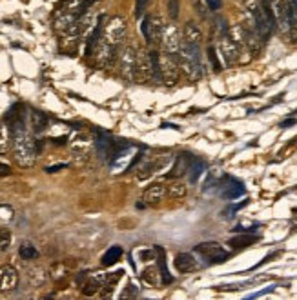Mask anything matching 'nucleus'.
Segmentation results:
<instances>
[{"label":"nucleus","instance_id":"26","mask_svg":"<svg viewBox=\"0 0 297 300\" xmlns=\"http://www.w3.org/2000/svg\"><path fill=\"white\" fill-rule=\"evenodd\" d=\"M31 124H33V130L37 133H40V131H44L48 128V117L42 111L35 109V111H31Z\"/></svg>","mask_w":297,"mask_h":300},{"label":"nucleus","instance_id":"27","mask_svg":"<svg viewBox=\"0 0 297 300\" xmlns=\"http://www.w3.org/2000/svg\"><path fill=\"white\" fill-rule=\"evenodd\" d=\"M18 255H20V259H24V260H35L38 257V251L33 244L24 242L20 246V249H18Z\"/></svg>","mask_w":297,"mask_h":300},{"label":"nucleus","instance_id":"40","mask_svg":"<svg viewBox=\"0 0 297 300\" xmlns=\"http://www.w3.org/2000/svg\"><path fill=\"white\" fill-rule=\"evenodd\" d=\"M293 124H295V118H288V120L281 122V128H283V130H286V128H290V126H293Z\"/></svg>","mask_w":297,"mask_h":300},{"label":"nucleus","instance_id":"1","mask_svg":"<svg viewBox=\"0 0 297 300\" xmlns=\"http://www.w3.org/2000/svg\"><path fill=\"white\" fill-rule=\"evenodd\" d=\"M126 30L128 24L122 17H111L109 20H106L104 31L99 46H97L95 53L97 55V64L102 67L111 66L115 60H119V53H121V44L126 37Z\"/></svg>","mask_w":297,"mask_h":300},{"label":"nucleus","instance_id":"2","mask_svg":"<svg viewBox=\"0 0 297 300\" xmlns=\"http://www.w3.org/2000/svg\"><path fill=\"white\" fill-rule=\"evenodd\" d=\"M11 146L13 153H15V160L18 166L22 167H31L37 159V144L28 133L26 126H18L11 130Z\"/></svg>","mask_w":297,"mask_h":300},{"label":"nucleus","instance_id":"22","mask_svg":"<svg viewBox=\"0 0 297 300\" xmlns=\"http://www.w3.org/2000/svg\"><path fill=\"white\" fill-rule=\"evenodd\" d=\"M204 169H206V164H204V160H201V159H192V164H190V167H188V180L192 184H195L197 180H199V177L204 173Z\"/></svg>","mask_w":297,"mask_h":300},{"label":"nucleus","instance_id":"17","mask_svg":"<svg viewBox=\"0 0 297 300\" xmlns=\"http://www.w3.org/2000/svg\"><path fill=\"white\" fill-rule=\"evenodd\" d=\"M182 42H186V44H201L202 42L201 28L195 22H188L185 26V30H182Z\"/></svg>","mask_w":297,"mask_h":300},{"label":"nucleus","instance_id":"3","mask_svg":"<svg viewBox=\"0 0 297 300\" xmlns=\"http://www.w3.org/2000/svg\"><path fill=\"white\" fill-rule=\"evenodd\" d=\"M179 66L180 71L190 80H199L204 77V66L201 59V44H186L182 42L179 51Z\"/></svg>","mask_w":297,"mask_h":300},{"label":"nucleus","instance_id":"6","mask_svg":"<svg viewBox=\"0 0 297 300\" xmlns=\"http://www.w3.org/2000/svg\"><path fill=\"white\" fill-rule=\"evenodd\" d=\"M137 59L139 53L135 47L128 46L119 53V66H121V75L124 77L128 82H135L137 80Z\"/></svg>","mask_w":297,"mask_h":300},{"label":"nucleus","instance_id":"9","mask_svg":"<svg viewBox=\"0 0 297 300\" xmlns=\"http://www.w3.org/2000/svg\"><path fill=\"white\" fill-rule=\"evenodd\" d=\"M161 44H163L164 53L179 57L180 46H182V35H179V30L175 26H166L163 31V37H161Z\"/></svg>","mask_w":297,"mask_h":300},{"label":"nucleus","instance_id":"21","mask_svg":"<svg viewBox=\"0 0 297 300\" xmlns=\"http://www.w3.org/2000/svg\"><path fill=\"white\" fill-rule=\"evenodd\" d=\"M259 240V237L257 235H239V237H232L230 240H228V244H230V247H234V249H241V247H248L252 246V244H256V242Z\"/></svg>","mask_w":297,"mask_h":300},{"label":"nucleus","instance_id":"7","mask_svg":"<svg viewBox=\"0 0 297 300\" xmlns=\"http://www.w3.org/2000/svg\"><path fill=\"white\" fill-rule=\"evenodd\" d=\"M179 57L170 53H161V79L166 86H173L179 79Z\"/></svg>","mask_w":297,"mask_h":300},{"label":"nucleus","instance_id":"15","mask_svg":"<svg viewBox=\"0 0 297 300\" xmlns=\"http://www.w3.org/2000/svg\"><path fill=\"white\" fill-rule=\"evenodd\" d=\"M192 155L190 153H179L175 157V164H173V167L170 169V173H168V177L170 179H179V177H182L185 173H188V167L190 164H192Z\"/></svg>","mask_w":297,"mask_h":300},{"label":"nucleus","instance_id":"34","mask_svg":"<svg viewBox=\"0 0 297 300\" xmlns=\"http://www.w3.org/2000/svg\"><path fill=\"white\" fill-rule=\"evenodd\" d=\"M290 8H292V20H293V30L297 35V0H290Z\"/></svg>","mask_w":297,"mask_h":300},{"label":"nucleus","instance_id":"20","mask_svg":"<svg viewBox=\"0 0 297 300\" xmlns=\"http://www.w3.org/2000/svg\"><path fill=\"white\" fill-rule=\"evenodd\" d=\"M155 253L159 255V259H157V262H159V271L161 275H163V284L164 286H170V284L173 282V277L170 275V271H168V266H166V253H164V249L161 246H155Z\"/></svg>","mask_w":297,"mask_h":300},{"label":"nucleus","instance_id":"14","mask_svg":"<svg viewBox=\"0 0 297 300\" xmlns=\"http://www.w3.org/2000/svg\"><path fill=\"white\" fill-rule=\"evenodd\" d=\"M18 284V273L15 267L6 266L0 269V289L2 291H13Z\"/></svg>","mask_w":297,"mask_h":300},{"label":"nucleus","instance_id":"5","mask_svg":"<svg viewBox=\"0 0 297 300\" xmlns=\"http://www.w3.org/2000/svg\"><path fill=\"white\" fill-rule=\"evenodd\" d=\"M272 6H273V15H276V22H277V30L285 35V37H290L295 40L297 35H295V30H293L290 2H285V0H272Z\"/></svg>","mask_w":297,"mask_h":300},{"label":"nucleus","instance_id":"19","mask_svg":"<svg viewBox=\"0 0 297 300\" xmlns=\"http://www.w3.org/2000/svg\"><path fill=\"white\" fill-rule=\"evenodd\" d=\"M111 142H113V138L109 137L108 133H104V131H97L95 147H97V151H99V155H101L102 159H108L109 147H111Z\"/></svg>","mask_w":297,"mask_h":300},{"label":"nucleus","instance_id":"16","mask_svg":"<svg viewBox=\"0 0 297 300\" xmlns=\"http://www.w3.org/2000/svg\"><path fill=\"white\" fill-rule=\"evenodd\" d=\"M166 196V188L163 184H151L150 188H146L143 195V200L146 204H159L163 202V198Z\"/></svg>","mask_w":297,"mask_h":300},{"label":"nucleus","instance_id":"30","mask_svg":"<svg viewBox=\"0 0 297 300\" xmlns=\"http://www.w3.org/2000/svg\"><path fill=\"white\" fill-rule=\"evenodd\" d=\"M179 11H180L179 0H168V15H170L172 20H177V18H179Z\"/></svg>","mask_w":297,"mask_h":300},{"label":"nucleus","instance_id":"35","mask_svg":"<svg viewBox=\"0 0 297 300\" xmlns=\"http://www.w3.org/2000/svg\"><path fill=\"white\" fill-rule=\"evenodd\" d=\"M206 6H208L212 11H219L222 6V0H206Z\"/></svg>","mask_w":297,"mask_h":300},{"label":"nucleus","instance_id":"8","mask_svg":"<svg viewBox=\"0 0 297 300\" xmlns=\"http://www.w3.org/2000/svg\"><path fill=\"white\" fill-rule=\"evenodd\" d=\"M166 26L163 24V18L159 15H148L141 22V33H143L144 40L146 42H159L163 37V31Z\"/></svg>","mask_w":297,"mask_h":300},{"label":"nucleus","instance_id":"38","mask_svg":"<svg viewBox=\"0 0 297 300\" xmlns=\"http://www.w3.org/2000/svg\"><path fill=\"white\" fill-rule=\"evenodd\" d=\"M9 173H11V167H9L8 164L0 162V177H8Z\"/></svg>","mask_w":297,"mask_h":300},{"label":"nucleus","instance_id":"18","mask_svg":"<svg viewBox=\"0 0 297 300\" xmlns=\"http://www.w3.org/2000/svg\"><path fill=\"white\" fill-rule=\"evenodd\" d=\"M175 269L180 271V273H190V271L197 269V262L190 253H179L175 257Z\"/></svg>","mask_w":297,"mask_h":300},{"label":"nucleus","instance_id":"13","mask_svg":"<svg viewBox=\"0 0 297 300\" xmlns=\"http://www.w3.org/2000/svg\"><path fill=\"white\" fill-rule=\"evenodd\" d=\"M6 124L9 126V130L13 128H18V126H26V108L24 104L17 102V104H13L11 108L8 109L6 113Z\"/></svg>","mask_w":297,"mask_h":300},{"label":"nucleus","instance_id":"25","mask_svg":"<svg viewBox=\"0 0 297 300\" xmlns=\"http://www.w3.org/2000/svg\"><path fill=\"white\" fill-rule=\"evenodd\" d=\"M122 259V247L121 246H111L102 257V266H113L115 262Z\"/></svg>","mask_w":297,"mask_h":300},{"label":"nucleus","instance_id":"37","mask_svg":"<svg viewBox=\"0 0 297 300\" xmlns=\"http://www.w3.org/2000/svg\"><path fill=\"white\" fill-rule=\"evenodd\" d=\"M141 159H143V153H137V155H135V157H133V160H131V162L128 164V167H126V171L133 169V167L137 166L139 162H141Z\"/></svg>","mask_w":297,"mask_h":300},{"label":"nucleus","instance_id":"32","mask_svg":"<svg viewBox=\"0 0 297 300\" xmlns=\"http://www.w3.org/2000/svg\"><path fill=\"white\" fill-rule=\"evenodd\" d=\"M11 244V231L0 230V251H6Z\"/></svg>","mask_w":297,"mask_h":300},{"label":"nucleus","instance_id":"28","mask_svg":"<svg viewBox=\"0 0 297 300\" xmlns=\"http://www.w3.org/2000/svg\"><path fill=\"white\" fill-rule=\"evenodd\" d=\"M11 142V130L9 126H0V151H6Z\"/></svg>","mask_w":297,"mask_h":300},{"label":"nucleus","instance_id":"10","mask_svg":"<svg viewBox=\"0 0 297 300\" xmlns=\"http://www.w3.org/2000/svg\"><path fill=\"white\" fill-rule=\"evenodd\" d=\"M195 251L214 264L224 262V260L230 257L228 251H226L221 244H217V242H204V244H199V246L195 247Z\"/></svg>","mask_w":297,"mask_h":300},{"label":"nucleus","instance_id":"12","mask_svg":"<svg viewBox=\"0 0 297 300\" xmlns=\"http://www.w3.org/2000/svg\"><path fill=\"white\" fill-rule=\"evenodd\" d=\"M106 20H108V17H106L104 13L97 17L95 28H93V31L89 33V37H88V42H86V57H92V55L95 53L97 46H99V42H101L102 31H104Z\"/></svg>","mask_w":297,"mask_h":300},{"label":"nucleus","instance_id":"39","mask_svg":"<svg viewBox=\"0 0 297 300\" xmlns=\"http://www.w3.org/2000/svg\"><path fill=\"white\" fill-rule=\"evenodd\" d=\"M193 6H195L197 13H199V15H201L202 18H204V17H206V13H204V9H202V6L199 4V2H197V0H193Z\"/></svg>","mask_w":297,"mask_h":300},{"label":"nucleus","instance_id":"11","mask_svg":"<svg viewBox=\"0 0 297 300\" xmlns=\"http://www.w3.org/2000/svg\"><path fill=\"white\" fill-rule=\"evenodd\" d=\"M219 49H221V55H222V59H224L226 66H234L239 60V49H241V47L232 40L230 33L219 37Z\"/></svg>","mask_w":297,"mask_h":300},{"label":"nucleus","instance_id":"29","mask_svg":"<svg viewBox=\"0 0 297 300\" xmlns=\"http://www.w3.org/2000/svg\"><path fill=\"white\" fill-rule=\"evenodd\" d=\"M208 59H210L212 67H214V71H215V73H219V71H221V62H219L217 51H215L214 46H208Z\"/></svg>","mask_w":297,"mask_h":300},{"label":"nucleus","instance_id":"36","mask_svg":"<svg viewBox=\"0 0 297 300\" xmlns=\"http://www.w3.org/2000/svg\"><path fill=\"white\" fill-rule=\"evenodd\" d=\"M66 164H55V166H48L46 167V173H57L60 169H66Z\"/></svg>","mask_w":297,"mask_h":300},{"label":"nucleus","instance_id":"31","mask_svg":"<svg viewBox=\"0 0 297 300\" xmlns=\"http://www.w3.org/2000/svg\"><path fill=\"white\" fill-rule=\"evenodd\" d=\"M99 288H101V284H99V280H88V282H86V286H84L82 288V293L84 295H95L97 291H99Z\"/></svg>","mask_w":297,"mask_h":300},{"label":"nucleus","instance_id":"4","mask_svg":"<svg viewBox=\"0 0 297 300\" xmlns=\"http://www.w3.org/2000/svg\"><path fill=\"white\" fill-rule=\"evenodd\" d=\"M243 6L246 9L248 17L254 22V28H256L257 33L263 38V42H266L268 38L272 37L273 31L277 30L276 20L268 17V13L263 8V4H261V0H243Z\"/></svg>","mask_w":297,"mask_h":300},{"label":"nucleus","instance_id":"24","mask_svg":"<svg viewBox=\"0 0 297 300\" xmlns=\"http://www.w3.org/2000/svg\"><path fill=\"white\" fill-rule=\"evenodd\" d=\"M166 195L170 196V198H185L186 195H188V186H186L185 182H173L170 184V188L166 189Z\"/></svg>","mask_w":297,"mask_h":300},{"label":"nucleus","instance_id":"33","mask_svg":"<svg viewBox=\"0 0 297 300\" xmlns=\"http://www.w3.org/2000/svg\"><path fill=\"white\" fill-rule=\"evenodd\" d=\"M148 2H150V0H135V17L141 18L144 13H146Z\"/></svg>","mask_w":297,"mask_h":300},{"label":"nucleus","instance_id":"23","mask_svg":"<svg viewBox=\"0 0 297 300\" xmlns=\"http://www.w3.org/2000/svg\"><path fill=\"white\" fill-rule=\"evenodd\" d=\"M244 193V186L241 182H235V180H232V184H228V186H224V191L221 193L222 198L226 200H234L237 198V196H241Z\"/></svg>","mask_w":297,"mask_h":300}]
</instances>
